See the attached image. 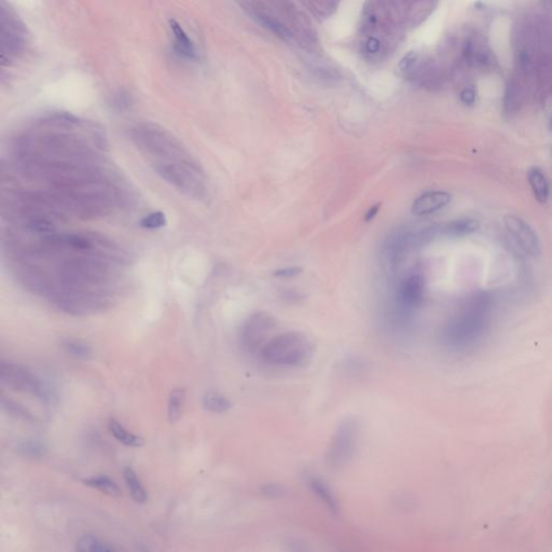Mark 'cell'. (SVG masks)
<instances>
[{"mask_svg": "<svg viewBox=\"0 0 552 552\" xmlns=\"http://www.w3.org/2000/svg\"><path fill=\"white\" fill-rule=\"evenodd\" d=\"M303 4L314 13L321 14V16H329L338 6V3L334 1H307Z\"/></svg>", "mask_w": 552, "mask_h": 552, "instance_id": "cell-27", "label": "cell"}, {"mask_svg": "<svg viewBox=\"0 0 552 552\" xmlns=\"http://www.w3.org/2000/svg\"><path fill=\"white\" fill-rule=\"evenodd\" d=\"M278 328V322L271 314L259 312L252 314L244 323L241 330V342L248 352L258 355L262 348L270 341Z\"/></svg>", "mask_w": 552, "mask_h": 552, "instance_id": "cell-9", "label": "cell"}, {"mask_svg": "<svg viewBox=\"0 0 552 552\" xmlns=\"http://www.w3.org/2000/svg\"><path fill=\"white\" fill-rule=\"evenodd\" d=\"M259 493L268 500H282L288 494V489L283 483L268 482L260 486Z\"/></svg>", "mask_w": 552, "mask_h": 552, "instance_id": "cell-24", "label": "cell"}, {"mask_svg": "<svg viewBox=\"0 0 552 552\" xmlns=\"http://www.w3.org/2000/svg\"><path fill=\"white\" fill-rule=\"evenodd\" d=\"M110 430L112 433V436L122 443V445H127V447H131V448H139L143 443V439L137 435L133 434V433L129 432L125 430L124 426L118 421L110 420Z\"/></svg>", "mask_w": 552, "mask_h": 552, "instance_id": "cell-18", "label": "cell"}, {"mask_svg": "<svg viewBox=\"0 0 552 552\" xmlns=\"http://www.w3.org/2000/svg\"><path fill=\"white\" fill-rule=\"evenodd\" d=\"M303 477H305V482L311 493L316 496L322 504L325 505L326 508L332 515H339L340 508H341L340 502H339V498H336V493L331 489L329 483L315 473L307 471Z\"/></svg>", "mask_w": 552, "mask_h": 552, "instance_id": "cell-12", "label": "cell"}, {"mask_svg": "<svg viewBox=\"0 0 552 552\" xmlns=\"http://www.w3.org/2000/svg\"><path fill=\"white\" fill-rule=\"evenodd\" d=\"M286 546L288 552H309L307 546L297 539H289Z\"/></svg>", "mask_w": 552, "mask_h": 552, "instance_id": "cell-31", "label": "cell"}, {"mask_svg": "<svg viewBox=\"0 0 552 552\" xmlns=\"http://www.w3.org/2000/svg\"><path fill=\"white\" fill-rule=\"evenodd\" d=\"M412 4L369 3L365 9L363 52L371 59L384 57L406 25H414Z\"/></svg>", "mask_w": 552, "mask_h": 552, "instance_id": "cell-3", "label": "cell"}, {"mask_svg": "<svg viewBox=\"0 0 552 552\" xmlns=\"http://www.w3.org/2000/svg\"><path fill=\"white\" fill-rule=\"evenodd\" d=\"M0 26H1V61L3 65L16 61L28 46V30L23 22L10 6L1 3L0 6Z\"/></svg>", "mask_w": 552, "mask_h": 552, "instance_id": "cell-7", "label": "cell"}, {"mask_svg": "<svg viewBox=\"0 0 552 552\" xmlns=\"http://www.w3.org/2000/svg\"><path fill=\"white\" fill-rule=\"evenodd\" d=\"M425 278L418 269H413L402 278L396 289V305L402 315L413 313L424 298Z\"/></svg>", "mask_w": 552, "mask_h": 552, "instance_id": "cell-10", "label": "cell"}, {"mask_svg": "<svg viewBox=\"0 0 552 552\" xmlns=\"http://www.w3.org/2000/svg\"><path fill=\"white\" fill-rule=\"evenodd\" d=\"M106 137L91 121L74 114H47L14 139V171L61 218H95L129 199L127 184L110 165Z\"/></svg>", "mask_w": 552, "mask_h": 552, "instance_id": "cell-1", "label": "cell"}, {"mask_svg": "<svg viewBox=\"0 0 552 552\" xmlns=\"http://www.w3.org/2000/svg\"><path fill=\"white\" fill-rule=\"evenodd\" d=\"M3 408L7 410L10 414H14L18 418H26V420H32L33 416L30 412L26 411L23 407L16 405L14 402L6 401L5 398L3 397Z\"/></svg>", "mask_w": 552, "mask_h": 552, "instance_id": "cell-28", "label": "cell"}, {"mask_svg": "<svg viewBox=\"0 0 552 552\" xmlns=\"http://www.w3.org/2000/svg\"><path fill=\"white\" fill-rule=\"evenodd\" d=\"M18 451L23 457H30V459H38L46 454V445L45 443L37 440H26L20 443L18 447Z\"/></svg>", "mask_w": 552, "mask_h": 552, "instance_id": "cell-23", "label": "cell"}, {"mask_svg": "<svg viewBox=\"0 0 552 552\" xmlns=\"http://www.w3.org/2000/svg\"><path fill=\"white\" fill-rule=\"evenodd\" d=\"M480 228L477 219L461 218L440 225V235L450 237H464L474 235Z\"/></svg>", "mask_w": 552, "mask_h": 552, "instance_id": "cell-15", "label": "cell"}, {"mask_svg": "<svg viewBox=\"0 0 552 552\" xmlns=\"http://www.w3.org/2000/svg\"><path fill=\"white\" fill-rule=\"evenodd\" d=\"M303 272L300 266H289V268H282L280 270L274 271L273 275L276 278H293Z\"/></svg>", "mask_w": 552, "mask_h": 552, "instance_id": "cell-29", "label": "cell"}, {"mask_svg": "<svg viewBox=\"0 0 552 552\" xmlns=\"http://www.w3.org/2000/svg\"><path fill=\"white\" fill-rule=\"evenodd\" d=\"M527 180L537 202L541 204L547 202L549 199L550 188L549 182L544 172L539 168H531L527 172Z\"/></svg>", "mask_w": 552, "mask_h": 552, "instance_id": "cell-16", "label": "cell"}, {"mask_svg": "<svg viewBox=\"0 0 552 552\" xmlns=\"http://www.w3.org/2000/svg\"><path fill=\"white\" fill-rule=\"evenodd\" d=\"M380 205H375V206L371 207L370 209H369L368 213L366 214V217H365V221H372L373 218H375V216H377V211H379Z\"/></svg>", "mask_w": 552, "mask_h": 552, "instance_id": "cell-32", "label": "cell"}, {"mask_svg": "<svg viewBox=\"0 0 552 552\" xmlns=\"http://www.w3.org/2000/svg\"><path fill=\"white\" fill-rule=\"evenodd\" d=\"M313 342L307 334L286 331L273 336L258 356L266 365L274 367H303L314 355Z\"/></svg>", "mask_w": 552, "mask_h": 552, "instance_id": "cell-5", "label": "cell"}, {"mask_svg": "<svg viewBox=\"0 0 552 552\" xmlns=\"http://www.w3.org/2000/svg\"><path fill=\"white\" fill-rule=\"evenodd\" d=\"M123 479L127 484V489L130 491L133 500L139 504H145L148 500V492L145 486L141 483L137 474L132 467H125L123 469Z\"/></svg>", "mask_w": 552, "mask_h": 552, "instance_id": "cell-17", "label": "cell"}, {"mask_svg": "<svg viewBox=\"0 0 552 552\" xmlns=\"http://www.w3.org/2000/svg\"><path fill=\"white\" fill-rule=\"evenodd\" d=\"M504 225L509 235L517 245L531 257H539L541 254V244L536 231L527 221L516 215H506Z\"/></svg>", "mask_w": 552, "mask_h": 552, "instance_id": "cell-11", "label": "cell"}, {"mask_svg": "<svg viewBox=\"0 0 552 552\" xmlns=\"http://www.w3.org/2000/svg\"><path fill=\"white\" fill-rule=\"evenodd\" d=\"M459 98H461L462 102L467 106H471L475 104L476 98H477V93L473 88H465L463 91L459 94Z\"/></svg>", "mask_w": 552, "mask_h": 552, "instance_id": "cell-30", "label": "cell"}, {"mask_svg": "<svg viewBox=\"0 0 552 552\" xmlns=\"http://www.w3.org/2000/svg\"><path fill=\"white\" fill-rule=\"evenodd\" d=\"M451 194L447 191H428L418 196L412 205V213L416 216H426L445 209L451 202Z\"/></svg>", "mask_w": 552, "mask_h": 552, "instance_id": "cell-13", "label": "cell"}, {"mask_svg": "<svg viewBox=\"0 0 552 552\" xmlns=\"http://www.w3.org/2000/svg\"><path fill=\"white\" fill-rule=\"evenodd\" d=\"M127 134L161 180L189 198H209V180L202 165L170 131L155 123L137 122Z\"/></svg>", "mask_w": 552, "mask_h": 552, "instance_id": "cell-2", "label": "cell"}, {"mask_svg": "<svg viewBox=\"0 0 552 552\" xmlns=\"http://www.w3.org/2000/svg\"><path fill=\"white\" fill-rule=\"evenodd\" d=\"M360 426L355 418L342 421L332 435L326 453V461L332 469H344L356 454Z\"/></svg>", "mask_w": 552, "mask_h": 552, "instance_id": "cell-6", "label": "cell"}, {"mask_svg": "<svg viewBox=\"0 0 552 552\" xmlns=\"http://www.w3.org/2000/svg\"><path fill=\"white\" fill-rule=\"evenodd\" d=\"M105 552H114V551H112V550L110 549V548L106 547V551Z\"/></svg>", "mask_w": 552, "mask_h": 552, "instance_id": "cell-33", "label": "cell"}, {"mask_svg": "<svg viewBox=\"0 0 552 552\" xmlns=\"http://www.w3.org/2000/svg\"><path fill=\"white\" fill-rule=\"evenodd\" d=\"M203 407L211 413H225L231 408V401L223 394L209 392L203 397Z\"/></svg>", "mask_w": 552, "mask_h": 552, "instance_id": "cell-21", "label": "cell"}, {"mask_svg": "<svg viewBox=\"0 0 552 552\" xmlns=\"http://www.w3.org/2000/svg\"><path fill=\"white\" fill-rule=\"evenodd\" d=\"M84 483L112 498H119L121 495V490L118 484L108 476H93L84 480Z\"/></svg>", "mask_w": 552, "mask_h": 552, "instance_id": "cell-20", "label": "cell"}, {"mask_svg": "<svg viewBox=\"0 0 552 552\" xmlns=\"http://www.w3.org/2000/svg\"><path fill=\"white\" fill-rule=\"evenodd\" d=\"M245 13L275 36L286 42H298L309 48L315 35L305 16L293 4L284 1H244L240 3Z\"/></svg>", "mask_w": 552, "mask_h": 552, "instance_id": "cell-4", "label": "cell"}, {"mask_svg": "<svg viewBox=\"0 0 552 552\" xmlns=\"http://www.w3.org/2000/svg\"><path fill=\"white\" fill-rule=\"evenodd\" d=\"M0 377L3 383L9 385L16 391L33 394L44 402H51L53 400V393L48 385L24 367L10 363H1Z\"/></svg>", "mask_w": 552, "mask_h": 552, "instance_id": "cell-8", "label": "cell"}, {"mask_svg": "<svg viewBox=\"0 0 552 552\" xmlns=\"http://www.w3.org/2000/svg\"><path fill=\"white\" fill-rule=\"evenodd\" d=\"M141 225L143 229L155 230L165 227L166 217L162 211H153L151 214L146 215L141 221Z\"/></svg>", "mask_w": 552, "mask_h": 552, "instance_id": "cell-26", "label": "cell"}, {"mask_svg": "<svg viewBox=\"0 0 552 552\" xmlns=\"http://www.w3.org/2000/svg\"><path fill=\"white\" fill-rule=\"evenodd\" d=\"M186 404V391L182 387L173 389L168 402V416L171 423L177 422L182 416Z\"/></svg>", "mask_w": 552, "mask_h": 552, "instance_id": "cell-19", "label": "cell"}, {"mask_svg": "<svg viewBox=\"0 0 552 552\" xmlns=\"http://www.w3.org/2000/svg\"><path fill=\"white\" fill-rule=\"evenodd\" d=\"M61 346L69 355L77 358L88 359L92 356V348L89 344L80 340L67 339L61 342Z\"/></svg>", "mask_w": 552, "mask_h": 552, "instance_id": "cell-22", "label": "cell"}, {"mask_svg": "<svg viewBox=\"0 0 552 552\" xmlns=\"http://www.w3.org/2000/svg\"><path fill=\"white\" fill-rule=\"evenodd\" d=\"M168 26L173 36V46L176 53L182 59L196 61L199 59L198 49L186 30L175 18L168 20Z\"/></svg>", "mask_w": 552, "mask_h": 552, "instance_id": "cell-14", "label": "cell"}, {"mask_svg": "<svg viewBox=\"0 0 552 552\" xmlns=\"http://www.w3.org/2000/svg\"><path fill=\"white\" fill-rule=\"evenodd\" d=\"M106 547L94 535L84 534L76 546V552H105Z\"/></svg>", "mask_w": 552, "mask_h": 552, "instance_id": "cell-25", "label": "cell"}]
</instances>
